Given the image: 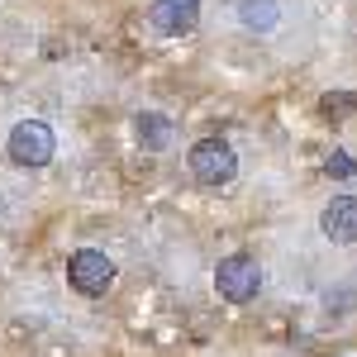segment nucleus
Here are the masks:
<instances>
[{
    "mask_svg": "<svg viewBox=\"0 0 357 357\" xmlns=\"http://www.w3.org/2000/svg\"><path fill=\"white\" fill-rule=\"evenodd\" d=\"M215 286H220V296L229 305H248V301H257L262 272H257V262H252V257L234 252V257H224L220 267H215Z\"/></svg>",
    "mask_w": 357,
    "mask_h": 357,
    "instance_id": "f257e3e1",
    "label": "nucleus"
},
{
    "mask_svg": "<svg viewBox=\"0 0 357 357\" xmlns=\"http://www.w3.org/2000/svg\"><path fill=\"white\" fill-rule=\"evenodd\" d=\"M191 172L205 186H229L234 172H238V158H234V148L224 138H200L191 148Z\"/></svg>",
    "mask_w": 357,
    "mask_h": 357,
    "instance_id": "f03ea898",
    "label": "nucleus"
},
{
    "mask_svg": "<svg viewBox=\"0 0 357 357\" xmlns=\"http://www.w3.org/2000/svg\"><path fill=\"white\" fill-rule=\"evenodd\" d=\"M53 148H57V138L43 119H24V124L10 129V158L20 167H43L53 158Z\"/></svg>",
    "mask_w": 357,
    "mask_h": 357,
    "instance_id": "7ed1b4c3",
    "label": "nucleus"
},
{
    "mask_svg": "<svg viewBox=\"0 0 357 357\" xmlns=\"http://www.w3.org/2000/svg\"><path fill=\"white\" fill-rule=\"evenodd\" d=\"M67 276H72V286H77L82 296H100V291L114 281V262L105 257V252H96V248H82V252H72Z\"/></svg>",
    "mask_w": 357,
    "mask_h": 357,
    "instance_id": "20e7f679",
    "label": "nucleus"
},
{
    "mask_svg": "<svg viewBox=\"0 0 357 357\" xmlns=\"http://www.w3.org/2000/svg\"><path fill=\"white\" fill-rule=\"evenodd\" d=\"M319 229L329 243H357V195H333L319 215Z\"/></svg>",
    "mask_w": 357,
    "mask_h": 357,
    "instance_id": "39448f33",
    "label": "nucleus"
},
{
    "mask_svg": "<svg viewBox=\"0 0 357 357\" xmlns=\"http://www.w3.org/2000/svg\"><path fill=\"white\" fill-rule=\"evenodd\" d=\"M200 20V0H153L148 5V24L158 33H186Z\"/></svg>",
    "mask_w": 357,
    "mask_h": 357,
    "instance_id": "423d86ee",
    "label": "nucleus"
},
{
    "mask_svg": "<svg viewBox=\"0 0 357 357\" xmlns=\"http://www.w3.org/2000/svg\"><path fill=\"white\" fill-rule=\"evenodd\" d=\"M243 24L272 29L276 24V5H272V0H243Z\"/></svg>",
    "mask_w": 357,
    "mask_h": 357,
    "instance_id": "0eeeda50",
    "label": "nucleus"
},
{
    "mask_svg": "<svg viewBox=\"0 0 357 357\" xmlns=\"http://www.w3.org/2000/svg\"><path fill=\"white\" fill-rule=\"evenodd\" d=\"M167 134H172V129H167V119H158V114H143V119H138V138H143V148H162Z\"/></svg>",
    "mask_w": 357,
    "mask_h": 357,
    "instance_id": "6e6552de",
    "label": "nucleus"
},
{
    "mask_svg": "<svg viewBox=\"0 0 357 357\" xmlns=\"http://www.w3.org/2000/svg\"><path fill=\"white\" fill-rule=\"evenodd\" d=\"M319 110H324V119H343L348 110H357V96H348V91H333V96H324V100H319Z\"/></svg>",
    "mask_w": 357,
    "mask_h": 357,
    "instance_id": "1a4fd4ad",
    "label": "nucleus"
},
{
    "mask_svg": "<svg viewBox=\"0 0 357 357\" xmlns=\"http://www.w3.org/2000/svg\"><path fill=\"white\" fill-rule=\"evenodd\" d=\"M324 172H329V176H338V181H353V176H357V162L348 158V153H333V158H324Z\"/></svg>",
    "mask_w": 357,
    "mask_h": 357,
    "instance_id": "9d476101",
    "label": "nucleus"
}]
</instances>
